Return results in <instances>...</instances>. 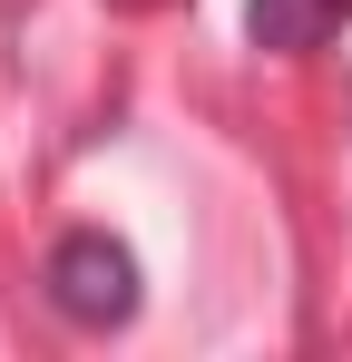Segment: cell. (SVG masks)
Listing matches in <instances>:
<instances>
[{"mask_svg": "<svg viewBox=\"0 0 352 362\" xmlns=\"http://www.w3.org/2000/svg\"><path fill=\"white\" fill-rule=\"evenodd\" d=\"M117 10H157V0H117Z\"/></svg>", "mask_w": 352, "mask_h": 362, "instance_id": "cell-3", "label": "cell"}, {"mask_svg": "<svg viewBox=\"0 0 352 362\" xmlns=\"http://www.w3.org/2000/svg\"><path fill=\"white\" fill-rule=\"evenodd\" d=\"M343 20H352V0H245V40H254V49H274V59L323 49Z\"/></svg>", "mask_w": 352, "mask_h": 362, "instance_id": "cell-2", "label": "cell"}, {"mask_svg": "<svg viewBox=\"0 0 352 362\" xmlns=\"http://www.w3.org/2000/svg\"><path fill=\"white\" fill-rule=\"evenodd\" d=\"M40 294H49L59 323L117 333V323L137 313V255H127L108 226H69V235L49 245V264H40Z\"/></svg>", "mask_w": 352, "mask_h": 362, "instance_id": "cell-1", "label": "cell"}]
</instances>
